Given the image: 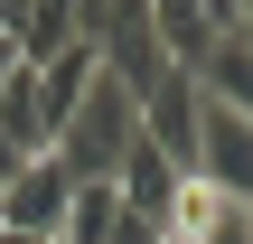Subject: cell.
Wrapping results in <instances>:
<instances>
[{
    "instance_id": "10",
    "label": "cell",
    "mask_w": 253,
    "mask_h": 244,
    "mask_svg": "<svg viewBox=\"0 0 253 244\" xmlns=\"http://www.w3.org/2000/svg\"><path fill=\"white\" fill-rule=\"evenodd\" d=\"M56 244H66V235H56Z\"/></svg>"
},
{
    "instance_id": "1",
    "label": "cell",
    "mask_w": 253,
    "mask_h": 244,
    "mask_svg": "<svg viewBox=\"0 0 253 244\" xmlns=\"http://www.w3.org/2000/svg\"><path fill=\"white\" fill-rule=\"evenodd\" d=\"M141 150V94H122L113 75H94L84 85V103L66 113V132H56V160H66V179H84V188H113V169Z\"/></svg>"
},
{
    "instance_id": "3",
    "label": "cell",
    "mask_w": 253,
    "mask_h": 244,
    "mask_svg": "<svg viewBox=\"0 0 253 244\" xmlns=\"http://www.w3.org/2000/svg\"><path fill=\"white\" fill-rule=\"evenodd\" d=\"M197 179L216 197H244L253 207V113H235V103L197 113Z\"/></svg>"
},
{
    "instance_id": "2",
    "label": "cell",
    "mask_w": 253,
    "mask_h": 244,
    "mask_svg": "<svg viewBox=\"0 0 253 244\" xmlns=\"http://www.w3.org/2000/svg\"><path fill=\"white\" fill-rule=\"evenodd\" d=\"M66 207H75V179H66V160L47 150V160H28V169L0 188V235L56 244V235H66Z\"/></svg>"
},
{
    "instance_id": "7",
    "label": "cell",
    "mask_w": 253,
    "mask_h": 244,
    "mask_svg": "<svg viewBox=\"0 0 253 244\" xmlns=\"http://www.w3.org/2000/svg\"><path fill=\"white\" fill-rule=\"evenodd\" d=\"M19 169H28V150H19V141H9V132H0V188H9V179H19Z\"/></svg>"
},
{
    "instance_id": "8",
    "label": "cell",
    "mask_w": 253,
    "mask_h": 244,
    "mask_svg": "<svg viewBox=\"0 0 253 244\" xmlns=\"http://www.w3.org/2000/svg\"><path fill=\"white\" fill-rule=\"evenodd\" d=\"M19 75H28V66H19V47H9V28H0V94H9Z\"/></svg>"
},
{
    "instance_id": "6",
    "label": "cell",
    "mask_w": 253,
    "mask_h": 244,
    "mask_svg": "<svg viewBox=\"0 0 253 244\" xmlns=\"http://www.w3.org/2000/svg\"><path fill=\"white\" fill-rule=\"evenodd\" d=\"M113 216H122V197L75 179V207H66V244H103V235H113Z\"/></svg>"
},
{
    "instance_id": "5",
    "label": "cell",
    "mask_w": 253,
    "mask_h": 244,
    "mask_svg": "<svg viewBox=\"0 0 253 244\" xmlns=\"http://www.w3.org/2000/svg\"><path fill=\"white\" fill-rule=\"evenodd\" d=\"M9 47H19L28 75L56 66L66 47H84V38H75V0H19V9H9Z\"/></svg>"
},
{
    "instance_id": "4",
    "label": "cell",
    "mask_w": 253,
    "mask_h": 244,
    "mask_svg": "<svg viewBox=\"0 0 253 244\" xmlns=\"http://www.w3.org/2000/svg\"><path fill=\"white\" fill-rule=\"evenodd\" d=\"M150 19H160V47H169V66H178V75H207V56L235 38L244 0H160Z\"/></svg>"
},
{
    "instance_id": "9",
    "label": "cell",
    "mask_w": 253,
    "mask_h": 244,
    "mask_svg": "<svg viewBox=\"0 0 253 244\" xmlns=\"http://www.w3.org/2000/svg\"><path fill=\"white\" fill-rule=\"evenodd\" d=\"M235 47H244V56H253V0H244V19H235Z\"/></svg>"
}]
</instances>
